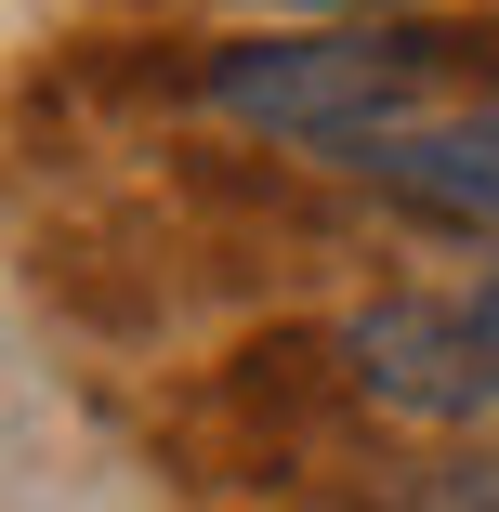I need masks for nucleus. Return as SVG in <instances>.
<instances>
[{
    "mask_svg": "<svg viewBox=\"0 0 499 512\" xmlns=\"http://www.w3.org/2000/svg\"><path fill=\"white\" fill-rule=\"evenodd\" d=\"M486 66V40H421V27H316V40H250L211 66V106H237L250 132L368 158L381 132L447 119V92Z\"/></svg>",
    "mask_w": 499,
    "mask_h": 512,
    "instance_id": "1",
    "label": "nucleus"
},
{
    "mask_svg": "<svg viewBox=\"0 0 499 512\" xmlns=\"http://www.w3.org/2000/svg\"><path fill=\"white\" fill-rule=\"evenodd\" d=\"M342 368H355L368 407H394V421H421V434H473L499 407V355L473 342L460 302H368L342 329Z\"/></svg>",
    "mask_w": 499,
    "mask_h": 512,
    "instance_id": "2",
    "label": "nucleus"
},
{
    "mask_svg": "<svg viewBox=\"0 0 499 512\" xmlns=\"http://www.w3.org/2000/svg\"><path fill=\"white\" fill-rule=\"evenodd\" d=\"M355 171H368L381 197H408V211H434V224L499 237V106H447V119H421V132H381Z\"/></svg>",
    "mask_w": 499,
    "mask_h": 512,
    "instance_id": "3",
    "label": "nucleus"
},
{
    "mask_svg": "<svg viewBox=\"0 0 499 512\" xmlns=\"http://www.w3.org/2000/svg\"><path fill=\"white\" fill-rule=\"evenodd\" d=\"M434 512H499V447L486 460H447L434 473Z\"/></svg>",
    "mask_w": 499,
    "mask_h": 512,
    "instance_id": "4",
    "label": "nucleus"
},
{
    "mask_svg": "<svg viewBox=\"0 0 499 512\" xmlns=\"http://www.w3.org/2000/svg\"><path fill=\"white\" fill-rule=\"evenodd\" d=\"M460 316H473V342H486V355H499V276H486V289H473V302H460Z\"/></svg>",
    "mask_w": 499,
    "mask_h": 512,
    "instance_id": "5",
    "label": "nucleus"
},
{
    "mask_svg": "<svg viewBox=\"0 0 499 512\" xmlns=\"http://www.w3.org/2000/svg\"><path fill=\"white\" fill-rule=\"evenodd\" d=\"M303 14H394V0H303Z\"/></svg>",
    "mask_w": 499,
    "mask_h": 512,
    "instance_id": "6",
    "label": "nucleus"
}]
</instances>
